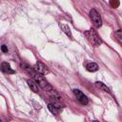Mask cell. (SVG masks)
<instances>
[{"mask_svg":"<svg viewBox=\"0 0 122 122\" xmlns=\"http://www.w3.org/2000/svg\"><path fill=\"white\" fill-rule=\"evenodd\" d=\"M1 71L3 72H5V73H8V74H13V73H15V71H13L10 68V65L8 62H3L1 64Z\"/></svg>","mask_w":122,"mask_h":122,"instance_id":"7","label":"cell"},{"mask_svg":"<svg viewBox=\"0 0 122 122\" xmlns=\"http://www.w3.org/2000/svg\"><path fill=\"white\" fill-rule=\"evenodd\" d=\"M43 74H41V73H39V72H35L34 74H33V79L37 82V84L44 90V91H46V92H51L53 89H52V87L51 86V84H49V82L45 79V77L44 76H42Z\"/></svg>","mask_w":122,"mask_h":122,"instance_id":"2","label":"cell"},{"mask_svg":"<svg viewBox=\"0 0 122 122\" xmlns=\"http://www.w3.org/2000/svg\"><path fill=\"white\" fill-rule=\"evenodd\" d=\"M33 68H34V70H35L37 72H39V73H41V74H43V75H46V74H48V73L50 72L48 67H47L44 63H42L41 61H37Z\"/></svg>","mask_w":122,"mask_h":122,"instance_id":"5","label":"cell"},{"mask_svg":"<svg viewBox=\"0 0 122 122\" xmlns=\"http://www.w3.org/2000/svg\"><path fill=\"white\" fill-rule=\"evenodd\" d=\"M90 18L92 19L93 25L96 27V28H100L102 26V19H101V16L100 14L94 10V9H92L90 10Z\"/></svg>","mask_w":122,"mask_h":122,"instance_id":"3","label":"cell"},{"mask_svg":"<svg viewBox=\"0 0 122 122\" xmlns=\"http://www.w3.org/2000/svg\"><path fill=\"white\" fill-rule=\"evenodd\" d=\"M48 109H49V111H50L52 114H54V115L59 114L60 110H61V108H58V107H56L55 105H53V104H51V103L48 104Z\"/></svg>","mask_w":122,"mask_h":122,"instance_id":"10","label":"cell"},{"mask_svg":"<svg viewBox=\"0 0 122 122\" xmlns=\"http://www.w3.org/2000/svg\"><path fill=\"white\" fill-rule=\"evenodd\" d=\"M73 94L75 95V97H76V99L82 104V105H87L88 103H89V98L81 92V91H79V90H76V89H74L73 91Z\"/></svg>","mask_w":122,"mask_h":122,"instance_id":"4","label":"cell"},{"mask_svg":"<svg viewBox=\"0 0 122 122\" xmlns=\"http://www.w3.org/2000/svg\"><path fill=\"white\" fill-rule=\"evenodd\" d=\"M51 99V104H53V105H55L56 107H58V108H62V107H64V103H63V100H62V98H61V96L59 95V94H57V93H54L53 95H51V97H50Z\"/></svg>","mask_w":122,"mask_h":122,"instance_id":"6","label":"cell"},{"mask_svg":"<svg viewBox=\"0 0 122 122\" xmlns=\"http://www.w3.org/2000/svg\"><path fill=\"white\" fill-rule=\"evenodd\" d=\"M60 28H61V30H62L70 38H72V35H71V30H70L69 26H67V25H65V24H60Z\"/></svg>","mask_w":122,"mask_h":122,"instance_id":"12","label":"cell"},{"mask_svg":"<svg viewBox=\"0 0 122 122\" xmlns=\"http://www.w3.org/2000/svg\"><path fill=\"white\" fill-rule=\"evenodd\" d=\"M86 69H87V71L93 72V71H96L98 70V65H97L96 63L91 62V63H88V64H87V66H86Z\"/></svg>","mask_w":122,"mask_h":122,"instance_id":"11","label":"cell"},{"mask_svg":"<svg viewBox=\"0 0 122 122\" xmlns=\"http://www.w3.org/2000/svg\"><path fill=\"white\" fill-rule=\"evenodd\" d=\"M114 37L115 39L122 45V30H118L114 32Z\"/></svg>","mask_w":122,"mask_h":122,"instance_id":"14","label":"cell"},{"mask_svg":"<svg viewBox=\"0 0 122 122\" xmlns=\"http://www.w3.org/2000/svg\"><path fill=\"white\" fill-rule=\"evenodd\" d=\"M28 85H29V87H30V89L33 92H35V93H37L38 92H39V90H38V84H37V82L35 81V80H32V79H29L28 80Z\"/></svg>","mask_w":122,"mask_h":122,"instance_id":"8","label":"cell"},{"mask_svg":"<svg viewBox=\"0 0 122 122\" xmlns=\"http://www.w3.org/2000/svg\"><path fill=\"white\" fill-rule=\"evenodd\" d=\"M1 50H2L3 52H8V48H7L6 45H3V46L1 47Z\"/></svg>","mask_w":122,"mask_h":122,"instance_id":"15","label":"cell"},{"mask_svg":"<svg viewBox=\"0 0 122 122\" xmlns=\"http://www.w3.org/2000/svg\"><path fill=\"white\" fill-rule=\"evenodd\" d=\"M84 35L86 36L87 40L94 47H97L99 45L102 44V39L100 38V36L98 35V33L96 32V30H94L93 29H91L89 30H86L84 32Z\"/></svg>","mask_w":122,"mask_h":122,"instance_id":"1","label":"cell"},{"mask_svg":"<svg viewBox=\"0 0 122 122\" xmlns=\"http://www.w3.org/2000/svg\"><path fill=\"white\" fill-rule=\"evenodd\" d=\"M95 86H96L98 89H100L101 91L105 92H110V89H109L104 83H102V82H95Z\"/></svg>","mask_w":122,"mask_h":122,"instance_id":"13","label":"cell"},{"mask_svg":"<svg viewBox=\"0 0 122 122\" xmlns=\"http://www.w3.org/2000/svg\"><path fill=\"white\" fill-rule=\"evenodd\" d=\"M21 68H22V70H24L27 73H29L31 76H33V74L35 73V70L30 68V66L28 65L27 63H21Z\"/></svg>","mask_w":122,"mask_h":122,"instance_id":"9","label":"cell"}]
</instances>
